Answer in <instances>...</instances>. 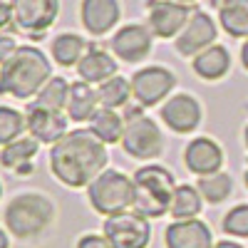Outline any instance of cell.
Returning <instances> with one entry per match:
<instances>
[{"label":"cell","instance_id":"484cf974","mask_svg":"<svg viewBox=\"0 0 248 248\" xmlns=\"http://www.w3.org/2000/svg\"><path fill=\"white\" fill-rule=\"evenodd\" d=\"M196 189L201 191V196L209 203H221V201H226L231 196L233 179L226 171H216V174H209V176H199Z\"/></svg>","mask_w":248,"mask_h":248},{"label":"cell","instance_id":"ba28073f","mask_svg":"<svg viewBox=\"0 0 248 248\" xmlns=\"http://www.w3.org/2000/svg\"><path fill=\"white\" fill-rule=\"evenodd\" d=\"M174 85H176V77H174L171 70L159 67V65L141 67L132 77V97L141 107H154L161 99L169 97Z\"/></svg>","mask_w":248,"mask_h":248},{"label":"cell","instance_id":"5b68a950","mask_svg":"<svg viewBox=\"0 0 248 248\" xmlns=\"http://www.w3.org/2000/svg\"><path fill=\"white\" fill-rule=\"evenodd\" d=\"M87 199L92 203V209L102 216L134 209V199H137L134 179L124 176L122 171H114V169H105L87 186Z\"/></svg>","mask_w":248,"mask_h":248},{"label":"cell","instance_id":"ab89813d","mask_svg":"<svg viewBox=\"0 0 248 248\" xmlns=\"http://www.w3.org/2000/svg\"><path fill=\"white\" fill-rule=\"evenodd\" d=\"M246 186H248V164H246Z\"/></svg>","mask_w":248,"mask_h":248},{"label":"cell","instance_id":"7402d4cb","mask_svg":"<svg viewBox=\"0 0 248 248\" xmlns=\"http://www.w3.org/2000/svg\"><path fill=\"white\" fill-rule=\"evenodd\" d=\"M124 127H127V124H124L122 117H119L114 109H109V107H99V109L94 112V117L90 119V132H92L97 139H102L105 144H117V141H122Z\"/></svg>","mask_w":248,"mask_h":248},{"label":"cell","instance_id":"4dcf8cb0","mask_svg":"<svg viewBox=\"0 0 248 248\" xmlns=\"http://www.w3.org/2000/svg\"><path fill=\"white\" fill-rule=\"evenodd\" d=\"M77 248H112V243L107 241L105 233H102V236L87 233V236H82V238L77 241Z\"/></svg>","mask_w":248,"mask_h":248},{"label":"cell","instance_id":"277c9868","mask_svg":"<svg viewBox=\"0 0 248 248\" xmlns=\"http://www.w3.org/2000/svg\"><path fill=\"white\" fill-rule=\"evenodd\" d=\"M52 218H55L52 201L35 191L15 196L5 209V223H8L10 233L23 241L40 236L52 223Z\"/></svg>","mask_w":248,"mask_h":248},{"label":"cell","instance_id":"60d3db41","mask_svg":"<svg viewBox=\"0 0 248 248\" xmlns=\"http://www.w3.org/2000/svg\"><path fill=\"white\" fill-rule=\"evenodd\" d=\"M0 196H3V184H0Z\"/></svg>","mask_w":248,"mask_h":248},{"label":"cell","instance_id":"e0dca14e","mask_svg":"<svg viewBox=\"0 0 248 248\" xmlns=\"http://www.w3.org/2000/svg\"><path fill=\"white\" fill-rule=\"evenodd\" d=\"M119 3L117 0H82L79 17L90 35H107L119 23Z\"/></svg>","mask_w":248,"mask_h":248},{"label":"cell","instance_id":"9a60e30c","mask_svg":"<svg viewBox=\"0 0 248 248\" xmlns=\"http://www.w3.org/2000/svg\"><path fill=\"white\" fill-rule=\"evenodd\" d=\"M164 243L167 248H214V236L209 223L199 218H184L167 226Z\"/></svg>","mask_w":248,"mask_h":248},{"label":"cell","instance_id":"836d02e7","mask_svg":"<svg viewBox=\"0 0 248 248\" xmlns=\"http://www.w3.org/2000/svg\"><path fill=\"white\" fill-rule=\"evenodd\" d=\"M241 62H243V67L248 70V37H246V43L241 47Z\"/></svg>","mask_w":248,"mask_h":248},{"label":"cell","instance_id":"8fae6325","mask_svg":"<svg viewBox=\"0 0 248 248\" xmlns=\"http://www.w3.org/2000/svg\"><path fill=\"white\" fill-rule=\"evenodd\" d=\"M194 10H189L186 3H174V0H149V30L156 37H176L186 23H189Z\"/></svg>","mask_w":248,"mask_h":248},{"label":"cell","instance_id":"4fadbf2b","mask_svg":"<svg viewBox=\"0 0 248 248\" xmlns=\"http://www.w3.org/2000/svg\"><path fill=\"white\" fill-rule=\"evenodd\" d=\"M161 122L176 134H189L201 122V105L191 94H174L161 105Z\"/></svg>","mask_w":248,"mask_h":248},{"label":"cell","instance_id":"9c48e42d","mask_svg":"<svg viewBox=\"0 0 248 248\" xmlns=\"http://www.w3.org/2000/svg\"><path fill=\"white\" fill-rule=\"evenodd\" d=\"M57 13L60 0H13V23L35 37L55 25Z\"/></svg>","mask_w":248,"mask_h":248},{"label":"cell","instance_id":"83f0119b","mask_svg":"<svg viewBox=\"0 0 248 248\" xmlns=\"http://www.w3.org/2000/svg\"><path fill=\"white\" fill-rule=\"evenodd\" d=\"M67 97H70V85L67 79L62 77H50L45 82V87L37 92L35 102L43 107H50V109H65L67 107Z\"/></svg>","mask_w":248,"mask_h":248},{"label":"cell","instance_id":"d6a6232c","mask_svg":"<svg viewBox=\"0 0 248 248\" xmlns=\"http://www.w3.org/2000/svg\"><path fill=\"white\" fill-rule=\"evenodd\" d=\"M13 23V0H0V30Z\"/></svg>","mask_w":248,"mask_h":248},{"label":"cell","instance_id":"cb8c5ba5","mask_svg":"<svg viewBox=\"0 0 248 248\" xmlns=\"http://www.w3.org/2000/svg\"><path fill=\"white\" fill-rule=\"evenodd\" d=\"M218 23L231 37H248V0H229L218 10Z\"/></svg>","mask_w":248,"mask_h":248},{"label":"cell","instance_id":"f35d334b","mask_svg":"<svg viewBox=\"0 0 248 248\" xmlns=\"http://www.w3.org/2000/svg\"><path fill=\"white\" fill-rule=\"evenodd\" d=\"M174 3H186L189 5V3H196V0H174Z\"/></svg>","mask_w":248,"mask_h":248},{"label":"cell","instance_id":"ffe728a7","mask_svg":"<svg viewBox=\"0 0 248 248\" xmlns=\"http://www.w3.org/2000/svg\"><path fill=\"white\" fill-rule=\"evenodd\" d=\"M37 147H40V141L35 137L15 139V141L8 144V147H3V152H0V164H3L5 169H13L20 176H28L35 169L32 159L37 154Z\"/></svg>","mask_w":248,"mask_h":248},{"label":"cell","instance_id":"8d00e7d4","mask_svg":"<svg viewBox=\"0 0 248 248\" xmlns=\"http://www.w3.org/2000/svg\"><path fill=\"white\" fill-rule=\"evenodd\" d=\"M226 3H229V0H211V5H214L216 10H221V8H223Z\"/></svg>","mask_w":248,"mask_h":248},{"label":"cell","instance_id":"74e56055","mask_svg":"<svg viewBox=\"0 0 248 248\" xmlns=\"http://www.w3.org/2000/svg\"><path fill=\"white\" fill-rule=\"evenodd\" d=\"M243 141H246V147H248V124H246V132H243Z\"/></svg>","mask_w":248,"mask_h":248},{"label":"cell","instance_id":"603a6c76","mask_svg":"<svg viewBox=\"0 0 248 248\" xmlns=\"http://www.w3.org/2000/svg\"><path fill=\"white\" fill-rule=\"evenodd\" d=\"M87 52V43L85 37H79L75 32H62L52 40V60L62 67H72L85 57Z\"/></svg>","mask_w":248,"mask_h":248},{"label":"cell","instance_id":"7c38bea8","mask_svg":"<svg viewBox=\"0 0 248 248\" xmlns=\"http://www.w3.org/2000/svg\"><path fill=\"white\" fill-rule=\"evenodd\" d=\"M25 112H28L25 114L28 132L40 144H57L67 134V114H62V109H50L32 102Z\"/></svg>","mask_w":248,"mask_h":248},{"label":"cell","instance_id":"d6986e66","mask_svg":"<svg viewBox=\"0 0 248 248\" xmlns=\"http://www.w3.org/2000/svg\"><path fill=\"white\" fill-rule=\"evenodd\" d=\"M99 92L92 90L90 82L77 79L70 85V97H67V117L75 122H90L94 112L99 109Z\"/></svg>","mask_w":248,"mask_h":248},{"label":"cell","instance_id":"f546056e","mask_svg":"<svg viewBox=\"0 0 248 248\" xmlns=\"http://www.w3.org/2000/svg\"><path fill=\"white\" fill-rule=\"evenodd\" d=\"M223 231L236 238H248V203H238L223 216Z\"/></svg>","mask_w":248,"mask_h":248},{"label":"cell","instance_id":"d4e9b609","mask_svg":"<svg viewBox=\"0 0 248 248\" xmlns=\"http://www.w3.org/2000/svg\"><path fill=\"white\" fill-rule=\"evenodd\" d=\"M199 211H201V191L196 186H189V184L176 186L169 214L176 221H184V218H196Z\"/></svg>","mask_w":248,"mask_h":248},{"label":"cell","instance_id":"1f68e13d","mask_svg":"<svg viewBox=\"0 0 248 248\" xmlns=\"http://www.w3.org/2000/svg\"><path fill=\"white\" fill-rule=\"evenodd\" d=\"M15 50H17L15 40H13L10 35H0V65H3V62H8Z\"/></svg>","mask_w":248,"mask_h":248},{"label":"cell","instance_id":"30bf717a","mask_svg":"<svg viewBox=\"0 0 248 248\" xmlns=\"http://www.w3.org/2000/svg\"><path fill=\"white\" fill-rule=\"evenodd\" d=\"M216 23L211 20L209 13L203 10H194L186 28L176 35V52L184 57H196L201 50L211 47L216 43Z\"/></svg>","mask_w":248,"mask_h":248},{"label":"cell","instance_id":"ac0fdd59","mask_svg":"<svg viewBox=\"0 0 248 248\" xmlns=\"http://www.w3.org/2000/svg\"><path fill=\"white\" fill-rule=\"evenodd\" d=\"M77 75L79 79L90 82V85H94V82L102 85V82H107L109 77L117 75V60L99 47H90L85 57L77 62Z\"/></svg>","mask_w":248,"mask_h":248},{"label":"cell","instance_id":"8992f818","mask_svg":"<svg viewBox=\"0 0 248 248\" xmlns=\"http://www.w3.org/2000/svg\"><path fill=\"white\" fill-rule=\"evenodd\" d=\"M122 147L134 159H154L164 149V137L156 122L149 119L139 107L127 109V127H124Z\"/></svg>","mask_w":248,"mask_h":248},{"label":"cell","instance_id":"e575fe53","mask_svg":"<svg viewBox=\"0 0 248 248\" xmlns=\"http://www.w3.org/2000/svg\"><path fill=\"white\" fill-rule=\"evenodd\" d=\"M214 248H243V246H238V243H233V241H221V243H216Z\"/></svg>","mask_w":248,"mask_h":248},{"label":"cell","instance_id":"d590c367","mask_svg":"<svg viewBox=\"0 0 248 248\" xmlns=\"http://www.w3.org/2000/svg\"><path fill=\"white\" fill-rule=\"evenodd\" d=\"M10 246V241H8V233L3 231V229H0V248H8Z\"/></svg>","mask_w":248,"mask_h":248},{"label":"cell","instance_id":"5bb4252c","mask_svg":"<svg viewBox=\"0 0 248 248\" xmlns=\"http://www.w3.org/2000/svg\"><path fill=\"white\" fill-rule=\"evenodd\" d=\"M152 30L139 23L124 25L112 37V52L124 62H141L152 52Z\"/></svg>","mask_w":248,"mask_h":248},{"label":"cell","instance_id":"3957f363","mask_svg":"<svg viewBox=\"0 0 248 248\" xmlns=\"http://www.w3.org/2000/svg\"><path fill=\"white\" fill-rule=\"evenodd\" d=\"M132 179H134V191H137L134 211L144 214L147 218L149 216L159 218L171 209L176 184H174V176L164 167H156V164L141 167V169L134 171Z\"/></svg>","mask_w":248,"mask_h":248},{"label":"cell","instance_id":"52a82bcc","mask_svg":"<svg viewBox=\"0 0 248 248\" xmlns=\"http://www.w3.org/2000/svg\"><path fill=\"white\" fill-rule=\"evenodd\" d=\"M102 231H105L112 248H147L152 243L149 218L134 209L107 216Z\"/></svg>","mask_w":248,"mask_h":248},{"label":"cell","instance_id":"44dd1931","mask_svg":"<svg viewBox=\"0 0 248 248\" xmlns=\"http://www.w3.org/2000/svg\"><path fill=\"white\" fill-rule=\"evenodd\" d=\"M191 67H194V72L201 79L214 82V79H221L226 72L231 70V55H229V50H226L223 45H211V47L201 50L194 57Z\"/></svg>","mask_w":248,"mask_h":248},{"label":"cell","instance_id":"7a4b0ae2","mask_svg":"<svg viewBox=\"0 0 248 248\" xmlns=\"http://www.w3.org/2000/svg\"><path fill=\"white\" fill-rule=\"evenodd\" d=\"M50 60L43 50L20 45L13 57L0 65V94H10L17 99L37 97V92L50 79Z\"/></svg>","mask_w":248,"mask_h":248},{"label":"cell","instance_id":"2e32d148","mask_svg":"<svg viewBox=\"0 0 248 248\" xmlns=\"http://www.w3.org/2000/svg\"><path fill=\"white\" fill-rule=\"evenodd\" d=\"M184 164L186 169L196 176H209L221 171L223 167V152L221 147L209 139V137H199L194 141H189V147L184 149Z\"/></svg>","mask_w":248,"mask_h":248},{"label":"cell","instance_id":"f1b7e54d","mask_svg":"<svg viewBox=\"0 0 248 248\" xmlns=\"http://www.w3.org/2000/svg\"><path fill=\"white\" fill-rule=\"evenodd\" d=\"M25 127L28 124H25L23 112L0 105V147H8L10 141L20 139V134L25 132Z\"/></svg>","mask_w":248,"mask_h":248},{"label":"cell","instance_id":"6da1fadb","mask_svg":"<svg viewBox=\"0 0 248 248\" xmlns=\"http://www.w3.org/2000/svg\"><path fill=\"white\" fill-rule=\"evenodd\" d=\"M107 167V144L90 129L67 132L50 152V169L57 181L79 189L90 186Z\"/></svg>","mask_w":248,"mask_h":248},{"label":"cell","instance_id":"4316f807","mask_svg":"<svg viewBox=\"0 0 248 248\" xmlns=\"http://www.w3.org/2000/svg\"><path fill=\"white\" fill-rule=\"evenodd\" d=\"M99 102L102 107H109V109H117V107H124L132 97V82L124 79L119 75L109 77L107 82H102L99 85Z\"/></svg>","mask_w":248,"mask_h":248}]
</instances>
